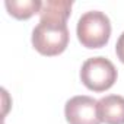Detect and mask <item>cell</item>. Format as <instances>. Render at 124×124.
<instances>
[{
    "mask_svg": "<svg viewBox=\"0 0 124 124\" xmlns=\"http://www.w3.org/2000/svg\"><path fill=\"white\" fill-rule=\"evenodd\" d=\"M69 44V29L66 22L39 21L32 31V45L42 55H58Z\"/></svg>",
    "mask_w": 124,
    "mask_h": 124,
    "instance_id": "cell-1",
    "label": "cell"
},
{
    "mask_svg": "<svg viewBox=\"0 0 124 124\" xmlns=\"http://www.w3.org/2000/svg\"><path fill=\"white\" fill-rule=\"evenodd\" d=\"M76 34L83 47L101 48L109 41L111 37L109 18L99 10L85 12L78 21Z\"/></svg>",
    "mask_w": 124,
    "mask_h": 124,
    "instance_id": "cell-2",
    "label": "cell"
},
{
    "mask_svg": "<svg viewBox=\"0 0 124 124\" xmlns=\"http://www.w3.org/2000/svg\"><path fill=\"white\" fill-rule=\"evenodd\" d=\"M80 80L89 91L104 92L115 83L117 69L105 57H91L82 64Z\"/></svg>",
    "mask_w": 124,
    "mask_h": 124,
    "instance_id": "cell-3",
    "label": "cell"
},
{
    "mask_svg": "<svg viewBox=\"0 0 124 124\" xmlns=\"http://www.w3.org/2000/svg\"><path fill=\"white\" fill-rule=\"evenodd\" d=\"M64 117L69 124H101L98 101L86 95L70 98L64 105Z\"/></svg>",
    "mask_w": 124,
    "mask_h": 124,
    "instance_id": "cell-4",
    "label": "cell"
},
{
    "mask_svg": "<svg viewBox=\"0 0 124 124\" xmlns=\"http://www.w3.org/2000/svg\"><path fill=\"white\" fill-rule=\"evenodd\" d=\"M98 117L105 124H124V96L107 95L98 101Z\"/></svg>",
    "mask_w": 124,
    "mask_h": 124,
    "instance_id": "cell-5",
    "label": "cell"
},
{
    "mask_svg": "<svg viewBox=\"0 0 124 124\" xmlns=\"http://www.w3.org/2000/svg\"><path fill=\"white\" fill-rule=\"evenodd\" d=\"M72 2L69 0H47L39 10V21L66 22L72 12Z\"/></svg>",
    "mask_w": 124,
    "mask_h": 124,
    "instance_id": "cell-6",
    "label": "cell"
},
{
    "mask_svg": "<svg viewBox=\"0 0 124 124\" xmlns=\"http://www.w3.org/2000/svg\"><path fill=\"white\" fill-rule=\"evenodd\" d=\"M5 6L8 12L16 19H29L32 15L39 13L42 2L39 0H6Z\"/></svg>",
    "mask_w": 124,
    "mask_h": 124,
    "instance_id": "cell-7",
    "label": "cell"
},
{
    "mask_svg": "<svg viewBox=\"0 0 124 124\" xmlns=\"http://www.w3.org/2000/svg\"><path fill=\"white\" fill-rule=\"evenodd\" d=\"M115 53H117V57L120 58L121 63H124V32L118 37L117 39V44H115Z\"/></svg>",
    "mask_w": 124,
    "mask_h": 124,
    "instance_id": "cell-8",
    "label": "cell"
}]
</instances>
